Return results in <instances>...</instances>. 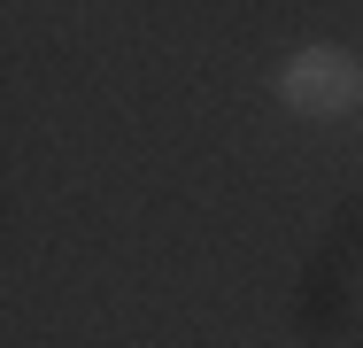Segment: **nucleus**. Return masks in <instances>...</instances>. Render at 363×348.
<instances>
[{
  "label": "nucleus",
  "mask_w": 363,
  "mask_h": 348,
  "mask_svg": "<svg viewBox=\"0 0 363 348\" xmlns=\"http://www.w3.org/2000/svg\"><path fill=\"white\" fill-rule=\"evenodd\" d=\"M279 101L294 116H309V124H333V116H348L363 101V62L348 47H294L279 62Z\"/></svg>",
  "instance_id": "obj_1"
}]
</instances>
